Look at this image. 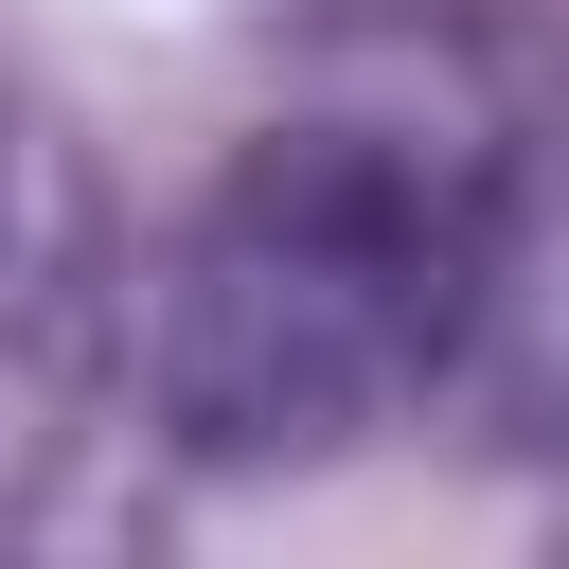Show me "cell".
I'll list each match as a JSON object with an SVG mask.
<instances>
[{"instance_id":"cell-1","label":"cell","mask_w":569,"mask_h":569,"mask_svg":"<svg viewBox=\"0 0 569 569\" xmlns=\"http://www.w3.org/2000/svg\"><path fill=\"white\" fill-rule=\"evenodd\" d=\"M498 124H516V71H480L462 36H373L284 124H249L231 178L178 213V249L124 284V373L160 445L284 480L409 427L480 320Z\"/></svg>"},{"instance_id":"cell-2","label":"cell","mask_w":569,"mask_h":569,"mask_svg":"<svg viewBox=\"0 0 569 569\" xmlns=\"http://www.w3.org/2000/svg\"><path fill=\"white\" fill-rule=\"evenodd\" d=\"M124 284L142 267L107 231L89 142L0 71V516H36L89 462V427L124 391Z\"/></svg>"},{"instance_id":"cell-3","label":"cell","mask_w":569,"mask_h":569,"mask_svg":"<svg viewBox=\"0 0 569 569\" xmlns=\"http://www.w3.org/2000/svg\"><path fill=\"white\" fill-rule=\"evenodd\" d=\"M445 409L516 462H569V71H516L498 213H480V320H462Z\"/></svg>"}]
</instances>
